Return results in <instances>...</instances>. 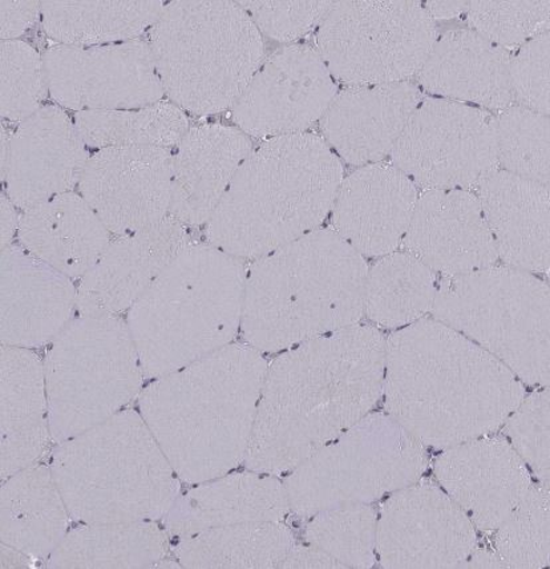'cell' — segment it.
<instances>
[{
    "instance_id": "cell-1",
    "label": "cell",
    "mask_w": 550,
    "mask_h": 569,
    "mask_svg": "<svg viewBox=\"0 0 550 569\" xmlns=\"http://www.w3.org/2000/svg\"><path fill=\"white\" fill-rule=\"evenodd\" d=\"M386 340L369 325L282 351L269 363L243 466L284 476L376 408Z\"/></svg>"
},
{
    "instance_id": "cell-2",
    "label": "cell",
    "mask_w": 550,
    "mask_h": 569,
    "mask_svg": "<svg viewBox=\"0 0 550 569\" xmlns=\"http://www.w3.org/2000/svg\"><path fill=\"white\" fill-rule=\"evenodd\" d=\"M387 415L424 447L448 449L499 430L526 398L498 358L434 318L386 340Z\"/></svg>"
},
{
    "instance_id": "cell-3",
    "label": "cell",
    "mask_w": 550,
    "mask_h": 569,
    "mask_svg": "<svg viewBox=\"0 0 550 569\" xmlns=\"http://www.w3.org/2000/svg\"><path fill=\"white\" fill-rule=\"evenodd\" d=\"M268 366L249 345L230 343L142 389L139 412L181 482L244 463Z\"/></svg>"
},
{
    "instance_id": "cell-4",
    "label": "cell",
    "mask_w": 550,
    "mask_h": 569,
    "mask_svg": "<svg viewBox=\"0 0 550 569\" xmlns=\"http://www.w3.org/2000/svg\"><path fill=\"white\" fill-rule=\"evenodd\" d=\"M364 257L318 228L254 260L244 284L241 333L260 353H282L361 323Z\"/></svg>"
},
{
    "instance_id": "cell-5",
    "label": "cell",
    "mask_w": 550,
    "mask_h": 569,
    "mask_svg": "<svg viewBox=\"0 0 550 569\" xmlns=\"http://www.w3.org/2000/svg\"><path fill=\"white\" fill-rule=\"evenodd\" d=\"M343 180L341 159L314 133L268 139L244 160L208 222L210 246L257 260L321 227Z\"/></svg>"
},
{
    "instance_id": "cell-6",
    "label": "cell",
    "mask_w": 550,
    "mask_h": 569,
    "mask_svg": "<svg viewBox=\"0 0 550 569\" xmlns=\"http://www.w3.org/2000/svg\"><path fill=\"white\" fill-rule=\"evenodd\" d=\"M248 268L210 243H192L127 311L146 379L228 347L241 330Z\"/></svg>"
},
{
    "instance_id": "cell-7",
    "label": "cell",
    "mask_w": 550,
    "mask_h": 569,
    "mask_svg": "<svg viewBox=\"0 0 550 569\" xmlns=\"http://www.w3.org/2000/svg\"><path fill=\"white\" fill-rule=\"evenodd\" d=\"M50 467L81 525L158 521L181 493L178 473L134 410L56 445Z\"/></svg>"
},
{
    "instance_id": "cell-8",
    "label": "cell",
    "mask_w": 550,
    "mask_h": 569,
    "mask_svg": "<svg viewBox=\"0 0 550 569\" xmlns=\"http://www.w3.org/2000/svg\"><path fill=\"white\" fill-rule=\"evenodd\" d=\"M172 103L194 114L229 110L263 63L264 43L239 2H171L151 29Z\"/></svg>"
},
{
    "instance_id": "cell-9",
    "label": "cell",
    "mask_w": 550,
    "mask_h": 569,
    "mask_svg": "<svg viewBox=\"0 0 550 569\" xmlns=\"http://www.w3.org/2000/svg\"><path fill=\"white\" fill-rule=\"evenodd\" d=\"M431 313L498 358L521 382L549 385V288L511 267L444 277Z\"/></svg>"
},
{
    "instance_id": "cell-10",
    "label": "cell",
    "mask_w": 550,
    "mask_h": 569,
    "mask_svg": "<svg viewBox=\"0 0 550 569\" xmlns=\"http://www.w3.org/2000/svg\"><path fill=\"white\" fill-rule=\"evenodd\" d=\"M53 445L126 410L144 383L124 318L77 315L44 358Z\"/></svg>"
},
{
    "instance_id": "cell-11",
    "label": "cell",
    "mask_w": 550,
    "mask_h": 569,
    "mask_svg": "<svg viewBox=\"0 0 550 569\" xmlns=\"http://www.w3.org/2000/svg\"><path fill=\"white\" fill-rule=\"evenodd\" d=\"M426 447L387 412H370L306 459L283 480L290 511L310 518L328 508L371 505L423 478Z\"/></svg>"
},
{
    "instance_id": "cell-12",
    "label": "cell",
    "mask_w": 550,
    "mask_h": 569,
    "mask_svg": "<svg viewBox=\"0 0 550 569\" xmlns=\"http://www.w3.org/2000/svg\"><path fill=\"white\" fill-rule=\"evenodd\" d=\"M438 39L422 2H334L317 31V51L350 87L402 83L418 74Z\"/></svg>"
},
{
    "instance_id": "cell-13",
    "label": "cell",
    "mask_w": 550,
    "mask_h": 569,
    "mask_svg": "<svg viewBox=\"0 0 550 569\" xmlns=\"http://www.w3.org/2000/svg\"><path fill=\"white\" fill-rule=\"evenodd\" d=\"M390 158L393 167L426 191L477 189L500 169L493 117L458 101L424 98Z\"/></svg>"
},
{
    "instance_id": "cell-14",
    "label": "cell",
    "mask_w": 550,
    "mask_h": 569,
    "mask_svg": "<svg viewBox=\"0 0 550 569\" xmlns=\"http://www.w3.org/2000/svg\"><path fill=\"white\" fill-rule=\"evenodd\" d=\"M53 100L77 112L138 110L159 103L166 91L151 44H57L44 53Z\"/></svg>"
},
{
    "instance_id": "cell-15",
    "label": "cell",
    "mask_w": 550,
    "mask_h": 569,
    "mask_svg": "<svg viewBox=\"0 0 550 569\" xmlns=\"http://www.w3.org/2000/svg\"><path fill=\"white\" fill-rule=\"evenodd\" d=\"M477 547V527L431 480L393 492L380 510L377 557L383 568H459Z\"/></svg>"
},
{
    "instance_id": "cell-16",
    "label": "cell",
    "mask_w": 550,
    "mask_h": 569,
    "mask_svg": "<svg viewBox=\"0 0 550 569\" xmlns=\"http://www.w3.org/2000/svg\"><path fill=\"white\" fill-rule=\"evenodd\" d=\"M337 93V80L316 49L288 46L264 60L232 107V119L251 137L301 133L323 118Z\"/></svg>"
},
{
    "instance_id": "cell-17",
    "label": "cell",
    "mask_w": 550,
    "mask_h": 569,
    "mask_svg": "<svg viewBox=\"0 0 550 569\" xmlns=\"http://www.w3.org/2000/svg\"><path fill=\"white\" fill-rule=\"evenodd\" d=\"M173 152L156 147H108L88 159L80 194L114 236L138 232L169 216Z\"/></svg>"
},
{
    "instance_id": "cell-18",
    "label": "cell",
    "mask_w": 550,
    "mask_h": 569,
    "mask_svg": "<svg viewBox=\"0 0 550 569\" xmlns=\"http://www.w3.org/2000/svg\"><path fill=\"white\" fill-rule=\"evenodd\" d=\"M74 121L58 106H43L19 123L2 161L6 194L20 211L72 192L88 162Z\"/></svg>"
},
{
    "instance_id": "cell-19",
    "label": "cell",
    "mask_w": 550,
    "mask_h": 569,
    "mask_svg": "<svg viewBox=\"0 0 550 569\" xmlns=\"http://www.w3.org/2000/svg\"><path fill=\"white\" fill-rule=\"evenodd\" d=\"M434 476L477 530L493 532L533 486L532 473L506 437L484 436L448 447Z\"/></svg>"
},
{
    "instance_id": "cell-20",
    "label": "cell",
    "mask_w": 550,
    "mask_h": 569,
    "mask_svg": "<svg viewBox=\"0 0 550 569\" xmlns=\"http://www.w3.org/2000/svg\"><path fill=\"white\" fill-rule=\"evenodd\" d=\"M189 243L188 228L172 216L138 232L114 237L80 279L77 315L127 313Z\"/></svg>"
},
{
    "instance_id": "cell-21",
    "label": "cell",
    "mask_w": 550,
    "mask_h": 569,
    "mask_svg": "<svg viewBox=\"0 0 550 569\" xmlns=\"http://www.w3.org/2000/svg\"><path fill=\"white\" fill-rule=\"evenodd\" d=\"M402 246L434 273L477 272L499 260L477 193L431 189L419 196Z\"/></svg>"
},
{
    "instance_id": "cell-22",
    "label": "cell",
    "mask_w": 550,
    "mask_h": 569,
    "mask_svg": "<svg viewBox=\"0 0 550 569\" xmlns=\"http://www.w3.org/2000/svg\"><path fill=\"white\" fill-rule=\"evenodd\" d=\"M78 287L20 246L0 259V338L3 347L50 345L77 316Z\"/></svg>"
},
{
    "instance_id": "cell-23",
    "label": "cell",
    "mask_w": 550,
    "mask_h": 569,
    "mask_svg": "<svg viewBox=\"0 0 550 569\" xmlns=\"http://www.w3.org/2000/svg\"><path fill=\"white\" fill-rule=\"evenodd\" d=\"M418 199L417 186L397 167H361L338 188L331 229L363 257L393 253L403 242Z\"/></svg>"
},
{
    "instance_id": "cell-24",
    "label": "cell",
    "mask_w": 550,
    "mask_h": 569,
    "mask_svg": "<svg viewBox=\"0 0 550 569\" xmlns=\"http://www.w3.org/2000/svg\"><path fill=\"white\" fill-rule=\"evenodd\" d=\"M422 100L412 81L349 87L338 92L321 119L323 140L350 166L390 156Z\"/></svg>"
},
{
    "instance_id": "cell-25",
    "label": "cell",
    "mask_w": 550,
    "mask_h": 569,
    "mask_svg": "<svg viewBox=\"0 0 550 569\" xmlns=\"http://www.w3.org/2000/svg\"><path fill=\"white\" fill-rule=\"evenodd\" d=\"M251 151V141L240 128H189L173 153L169 216L187 228L208 223Z\"/></svg>"
},
{
    "instance_id": "cell-26",
    "label": "cell",
    "mask_w": 550,
    "mask_h": 569,
    "mask_svg": "<svg viewBox=\"0 0 550 569\" xmlns=\"http://www.w3.org/2000/svg\"><path fill=\"white\" fill-rule=\"evenodd\" d=\"M511 57L477 31H448L434 42L418 73L419 83L434 98L502 111L514 103Z\"/></svg>"
},
{
    "instance_id": "cell-27",
    "label": "cell",
    "mask_w": 550,
    "mask_h": 569,
    "mask_svg": "<svg viewBox=\"0 0 550 569\" xmlns=\"http://www.w3.org/2000/svg\"><path fill=\"white\" fill-rule=\"evenodd\" d=\"M180 493L166 515L164 530L174 541L250 521H283L290 505L283 480L270 473L229 472Z\"/></svg>"
},
{
    "instance_id": "cell-28",
    "label": "cell",
    "mask_w": 550,
    "mask_h": 569,
    "mask_svg": "<svg viewBox=\"0 0 550 569\" xmlns=\"http://www.w3.org/2000/svg\"><path fill=\"white\" fill-rule=\"evenodd\" d=\"M53 443L43 359L31 349L0 350V479L38 463Z\"/></svg>"
},
{
    "instance_id": "cell-29",
    "label": "cell",
    "mask_w": 550,
    "mask_h": 569,
    "mask_svg": "<svg viewBox=\"0 0 550 569\" xmlns=\"http://www.w3.org/2000/svg\"><path fill=\"white\" fill-rule=\"evenodd\" d=\"M474 191L500 259L528 273L548 272V184L498 169Z\"/></svg>"
},
{
    "instance_id": "cell-30",
    "label": "cell",
    "mask_w": 550,
    "mask_h": 569,
    "mask_svg": "<svg viewBox=\"0 0 550 569\" xmlns=\"http://www.w3.org/2000/svg\"><path fill=\"white\" fill-rule=\"evenodd\" d=\"M18 239L27 252L74 280L90 272L111 236L83 196L67 192L27 209Z\"/></svg>"
},
{
    "instance_id": "cell-31",
    "label": "cell",
    "mask_w": 550,
    "mask_h": 569,
    "mask_svg": "<svg viewBox=\"0 0 550 569\" xmlns=\"http://www.w3.org/2000/svg\"><path fill=\"white\" fill-rule=\"evenodd\" d=\"M71 515L50 466L13 473L0 490V541L33 561L47 560L70 531Z\"/></svg>"
},
{
    "instance_id": "cell-32",
    "label": "cell",
    "mask_w": 550,
    "mask_h": 569,
    "mask_svg": "<svg viewBox=\"0 0 550 569\" xmlns=\"http://www.w3.org/2000/svg\"><path fill=\"white\" fill-rule=\"evenodd\" d=\"M168 551V535L154 520L81 525L68 531L47 567L153 568Z\"/></svg>"
},
{
    "instance_id": "cell-33",
    "label": "cell",
    "mask_w": 550,
    "mask_h": 569,
    "mask_svg": "<svg viewBox=\"0 0 550 569\" xmlns=\"http://www.w3.org/2000/svg\"><path fill=\"white\" fill-rule=\"evenodd\" d=\"M294 545V535L283 521H250L178 540L173 553L186 568L271 569L280 568Z\"/></svg>"
},
{
    "instance_id": "cell-34",
    "label": "cell",
    "mask_w": 550,
    "mask_h": 569,
    "mask_svg": "<svg viewBox=\"0 0 550 569\" xmlns=\"http://www.w3.org/2000/svg\"><path fill=\"white\" fill-rule=\"evenodd\" d=\"M162 2H42L43 29L58 44L129 42L158 22Z\"/></svg>"
},
{
    "instance_id": "cell-35",
    "label": "cell",
    "mask_w": 550,
    "mask_h": 569,
    "mask_svg": "<svg viewBox=\"0 0 550 569\" xmlns=\"http://www.w3.org/2000/svg\"><path fill=\"white\" fill-rule=\"evenodd\" d=\"M437 276L407 252H393L367 270L364 315L387 329L406 328L430 313L437 297Z\"/></svg>"
},
{
    "instance_id": "cell-36",
    "label": "cell",
    "mask_w": 550,
    "mask_h": 569,
    "mask_svg": "<svg viewBox=\"0 0 550 569\" xmlns=\"http://www.w3.org/2000/svg\"><path fill=\"white\" fill-rule=\"evenodd\" d=\"M74 124L87 147H156L171 149L189 131V120L172 101L138 110L83 111L74 114Z\"/></svg>"
},
{
    "instance_id": "cell-37",
    "label": "cell",
    "mask_w": 550,
    "mask_h": 569,
    "mask_svg": "<svg viewBox=\"0 0 550 569\" xmlns=\"http://www.w3.org/2000/svg\"><path fill=\"white\" fill-rule=\"evenodd\" d=\"M309 519L303 532L306 543L330 555L344 568L376 565L378 515L371 505L332 507Z\"/></svg>"
},
{
    "instance_id": "cell-38",
    "label": "cell",
    "mask_w": 550,
    "mask_h": 569,
    "mask_svg": "<svg viewBox=\"0 0 550 569\" xmlns=\"http://www.w3.org/2000/svg\"><path fill=\"white\" fill-rule=\"evenodd\" d=\"M549 485H533L493 531V548L507 568L541 569L550 561Z\"/></svg>"
},
{
    "instance_id": "cell-39",
    "label": "cell",
    "mask_w": 550,
    "mask_h": 569,
    "mask_svg": "<svg viewBox=\"0 0 550 569\" xmlns=\"http://www.w3.org/2000/svg\"><path fill=\"white\" fill-rule=\"evenodd\" d=\"M496 151L502 171L549 182V118L511 106L493 117Z\"/></svg>"
},
{
    "instance_id": "cell-40",
    "label": "cell",
    "mask_w": 550,
    "mask_h": 569,
    "mask_svg": "<svg viewBox=\"0 0 550 569\" xmlns=\"http://www.w3.org/2000/svg\"><path fill=\"white\" fill-rule=\"evenodd\" d=\"M0 83L2 118L22 123L43 107L49 91L44 58L22 40H2Z\"/></svg>"
},
{
    "instance_id": "cell-41",
    "label": "cell",
    "mask_w": 550,
    "mask_h": 569,
    "mask_svg": "<svg viewBox=\"0 0 550 569\" xmlns=\"http://www.w3.org/2000/svg\"><path fill=\"white\" fill-rule=\"evenodd\" d=\"M466 13L471 30L502 49L549 31V2H468Z\"/></svg>"
},
{
    "instance_id": "cell-42",
    "label": "cell",
    "mask_w": 550,
    "mask_h": 569,
    "mask_svg": "<svg viewBox=\"0 0 550 569\" xmlns=\"http://www.w3.org/2000/svg\"><path fill=\"white\" fill-rule=\"evenodd\" d=\"M504 433L541 483L549 485V391L539 390L522 399L504 422Z\"/></svg>"
},
{
    "instance_id": "cell-43",
    "label": "cell",
    "mask_w": 550,
    "mask_h": 569,
    "mask_svg": "<svg viewBox=\"0 0 550 569\" xmlns=\"http://www.w3.org/2000/svg\"><path fill=\"white\" fill-rule=\"evenodd\" d=\"M549 31L520 46L511 57L509 78L519 106L549 114Z\"/></svg>"
},
{
    "instance_id": "cell-44",
    "label": "cell",
    "mask_w": 550,
    "mask_h": 569,
    "mask_svg": "<svg viewBox=\"0 0 550 569\" xmlns=\"http://www.w3.org/2000/svg\"><path fill=\"white\" fill-rule=\"evenodd\" d=\"M257 29L277 42L300 39L322 22L334 2H239Z\"/></svg>"
},
{
    "instance_id": "cell-45",
    "label": "cell",
    "mask_w": 550,
    "mask_h": 569,
    "mask_svg": "<svg viewBox=\"0 0 550 569\" xmlns=\"http://www.w3.org/2000/svg\"><path fill=\"white\" fill-rule=\"evenodd\" d=\"M40 13H42L40 2L3 0L0 2V37L3 40H17L31 29Z\"/></svg>"
},
{
    "instance_id": "cell-46",
    "label": "cell",
    "mask_w": 550,
    "mask_h": 569,
    "mask_svg": "<svg viewBox=\"0 0 550 569\" xmlns=\"http://www.w3.org/2000/svg\"><path fill=\"white\" fill-rule=\"evenodd\" d=\"M282 569H339L344 568L334 558L314 546L294 545L282 560Z\"/></svg>"
},
{
    "instance_id": "cell-47",
    "label": "cell",
    "mask_w": 550,
    "mask_h": 569,
    "mask_svg": "<svg viewBox=\"0 0 550 569\" xmlns=\"http://www.w3.org/2000/svg\"><path fill=\"white\" fill-rule=\"evenodd\" d=\"M17 209L16 204L3 193L2 200H0V242H2V249L12 246L13 236L18 234L20 217Z\"/></svg>"
},
{
    "instance_id": "cell-48",
    "label": "cell",
    "mask_w": 550,
    "mask_h": 569,
    "mask_svg": "<svg viewBox=\"0 0 550 569\" xmlns=\"http://www.w3.org/2000/svg\"><path fill=\"white\" fill-rule=\"evenodd\" d=\"M424 10L433 22L458 18L467 11L468 2H424Z\"/></svg>"
},
{
    "instance_id": "cell-49",
    "label": "cell",
    "mask_w": 550,
    "mask_h": 569,
    "mask_svg": "<svg viewBox=\"0 0 550 569\" xmlns=\"http://www.w3.org/2000/svg\"><path fill=\"white\" fill-rule=\"evenodd\" d=\"M459 568L501 569L507 568V566L494 551H488L486 548L477 547V550H474Z\"/></svg>"
},
{
    "instance_id": "cell-50",
    "label": "cell",
    "mask_w": 550,
    "mask_h": 569,
    "mask_svg": "<svg viewBox=\"0 0 550 569\" xmlns=\"http://www.w3.org/2000/svg\"><path fill=\"white\" fill-rule=\"evenodd\" d=\"M32 563H36V561L31 560L29 557H26L24 553L16 550V548L2 545V555H0V568H30L32 567Z\"/></svg>"
}]
</instances>
